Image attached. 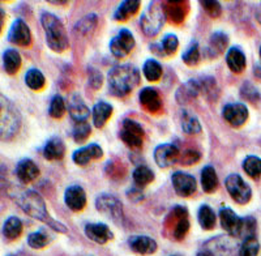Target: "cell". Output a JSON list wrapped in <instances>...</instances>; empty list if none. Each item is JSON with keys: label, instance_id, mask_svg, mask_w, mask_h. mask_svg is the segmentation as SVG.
Instances as JSON below:
<instances>
[{"label": "cell", "instance_id": "obj_1", "mask_svg": "<svg viewBox=\"0 0 261 256\" xmlns=\"http://www.w3.org/2000/svg\"><path fill=\"white\" fill-rule=\"evenodd\" d=\"M141 76L132 64H120L110 69L107 76L109 93L118 98H124L139 87Z\"/></svg>", "mask_w": 261, "mask_h": 256}, {"label": "cell", "instance_id": "obj_2", "mask_svg": "<svg viewBox=\"0 0 261 256\" xmlns=\"http://www.w3.org/2000/svg\"><path fill=\"white\" fill-rule=\"evenodd\" d=\"M18 207L27 213L30 217L36 218V220L41 221V222L46 223L47 226L54 229L55 232L59 233H67V227L63 225L59 221L54 220L50 215H48L47 208H46L45 200L42 199L41 195L36 191H25L24 194L16 199Z\"/></svg>", "mask_w": 261, "mask_h": 256}, {"label": "cell", "instance_id": "obj_3", "mask_svg": "<svg viewBox=\"0 0 261 256\" xmlns=\"http://www.w3.org/2000/svg\"><path fill=\"white\" fill-rule=\"evenodd\" d=\"M41 24L46 37V43L54 53H64L69 47V39L62 21L50 12H42Z\"/></svg>", "mask_w": 261, "mask_h": 256}, {"label": "cell", "instance_id": "obj_4", "mask_svg": "<svg viewBox=\"0 0 261 256\" xmlns=\"http://www.w3.org/2000/svg\"><path fill=\"white\" fill-rule=\"evenodd\" d=\"M0 131H2V140L9 141L12 140L16 134L21 127V115L18 113L17 108L12 102L2 95V102H0Z\"/></svg>", "mask_w": 261, "mask_h": 256}, {"label": "cell", "instance_id": "obj_5", "mask_svg": "<svg viewBox=\"0 0 261 256\" xmlns=\"http://www.w3.org/2000/svg\"><path fill=\"white\" fill-rule=\"evenodd\" d=\"M165 20H166V16L163 12L162 4L151 2L140 17V27L145 36L155 37L162 29Z\"/></svg>", "mask_w": 261, "mask_h": 256}, {"label": "cell", "instance_id": "obj_6", "mask_svg": "<svg viewBox=\"0 0 261 256\" xmlns=\"http://www.w3.org/2000/svg\"><path fill=\"white\" fill-rule=\"evenodd\" d=\"M144 131L143 125L134 119H124L122 122V128L119 131V137L123 143L132 150H140L144 145Z\"/></svg>", "mask_w": 261, "mask_h": 256}, {"label": "cell", "instance_id": "obj_7", "mask_svg": "<svg viewBox=\"0 0 261 256\" xmlns=\"http://www.w3.org/2000/svg\"><path fill=\"white\" fill-rule=\"evenodd\" d=\"M95 209L114 222H122L124 218L122 201L111 194H101L95 199Z\"/></svg>", "mask_w": 261, "mask_h": 256}, {"label": "cell", "instance_id": "obj_8", "mask_svg": "<svg viewBox=\"0 0 261 256\" xmlns=\"http://www.w3.org/2000/svg\"><path fill=\"white\" fill-rule=\"evenodd\" d=\"M225 187L230 197L241 206L249 202V200L252 197V190L244 182L243 178L239 174H230L225 179Z\"/></svg>", "mask_w": 261, "mask_h": 256}, {"label": "cell", "instance_id": "obj_9", "mask_svg": "<svg viewBox=\"0 0 261 256\" xmlns=\"http://www.w3.org/2000/svg\"><path fill=\"white\" fill-rule=\"evenodd\" d=\"M134 34L130 33L128 29H120L115 37L110 41V51L111 54L118 59L128 57L135 48Z\"/></svg>", "mask_w": 261, "mask_h": 256}, {"label": "cell", "instance_id": "obj_10", "mask_svg": "<svg viewBox=\"0 0 261 256\" xmlns=\"http://www.w3.org/2000/svg\"><path fill=\"white\" fill-rule=\"evenodd\" d=\"M32 32L25 21L17 18L12 22L8 32V41L18 47H30L32 46Z\"/></svg>", "mask_w": 261, "mask_h": 256}, {"label": "cell", "instance_id": "obj_11", "mask_svg": "<svg viewBox=\"0 0 261 256\" xmlns=\"http://www.w3.org/2000/svg\"><path fill=\"white\" fill-rule=\"evenodd\" d=\"M220 221L221 226L223 227L227 234L237 238H242V232H243V218L235 213L230 208H221L220 209Z\"/></svg>", "mask_w": 261, "mask_h": 256}, {"label": "cell", "instance_id": "obj_12", "mask_svg": "<svg viewBox=\"0 0 261 256\" xmlns=\"http://www.w3.org/2000/svg\"><path fill=\"white\" fill-rule=\"evenodd\" d=\"M180 150L175 144H161L154 149V161L161 169H167L179 161Z\"/></svg>", "mask_w": 261, "mask_h": 256}, {"label": "cell", "instance_id": "obj_13", "mask_svg": "<svg viewBox=\"0 0 261 256\" xmlns=\"http://www.w3.org/2000/svg\"><path fill=\"white\" fill-rule=\"evenodd\" d=\"M222 118L231 127L239 128L248 119V109L246 105L241 102L228 104L222 109Z\"/></svg>", "mask_w": 261, "mask_h": 256}, {"label": "cell", "instance_id": "obj_14", "mask_svg": "<svg viewBox=\"0 0 261 256\" xmlns=\"http://www.w3.org/2000/svg\"><path fill=\"white\" fill-rule=\"evenodd\" d=\"M171 183L176 195H179L180 197L192 196L197 190L195 176L187 173H181V171H176L172 174Z\"/></svg>", "mask_w": 261, "mask_h": 256}, {"label": "cell", "instance_id": "obj_15", "mask_svg": "<svg viewBox=\"0 0 261 256\" xmlns=\"http://www.w3.org/2000/svg\"><path fill=\"white\" fill-rule=\"evenodd\" d=\"M139 101L144 110L148 111L149 114L160 113L163 108L162 97L155 88H143L139 93Z\"/></svg>", "mask_w": 261, "mask_h": 256}, {"label": "cell", "instance_id": "obj_16", "mask_svg": "<svg viewBox=\"0 0 261 256\" xmlns=\"http://www.w3.org/2000/svg\"><path fill=\"white\" fill-rule=\"evenodd\" d=\"M162 8L165 16L171 24L180 25L186 20L190 7L187 2H163Z\"/></svg>", "mask_w": 261, "mask_h": 256}, {"label": "cell", "instance_id": "obj_17", "mask_svg": "<svg viewBox=\"0 0 261 256\" xmlns=\"http://www.w3.org/2000/svg\"><path fill=\"white\" fill-rule=\"evenodd\" d=\"M64 202L72 212H81L86 207V194L81 186H69L64 192Z\"/></svg>", "mask_w": 261, "mask_h": 256}, {"label": "cell", "instance_id": "obj_18", "mask_svg": "<svg viewBox=\"0 0 261 256\" xmlns=\"http://www.w3.org/2000/svg\"><path fill=\"white\" fill-rule=\"evenodd\" d=\"M103 156V150L98 144H89L83 148L74 150L72 160L79 166H88L93 160H99Z\"/></svg>", "mask_w": 261, "mask_h": 256}, {"label": "cell", "instance_id": "obj_19", "mask_svg": "<svg viewBox=\"0 0 261 256\" xmlns=\"http://www.w3.org/2000/svg\"><path fill=\"white\" fill-rule=\"evenodd\" d=\"M15 173L22 185H29L39 176V167L30 158H24L16 165Z\"/></svg>", "mask_w": 261, "mask_h": 256}, {"label": "cell", "instance_id": "obj_20", "mask_svg": "<svg viewBox=\"0 0 261 256\" xmlns=\"http://www.w3.org/2000/svg\"><path fill=\"white\" fill-rule=\"evenodd\" d=\"M84 232L90 241L98 244H105L114 238V233L109 229L106 223H88L85 225Z\"/></svg>", "mask_w": 261, "mask_h": 256}, {"label": "cell", "instance_id": "obj_21", "mask_svg": "<svg viewBox=\"0 0 261 256\" xmlns=\"http://www.w3.org/2000/svg\"><path fill=\"white\" fill-rule=\"evenodd\" d=\"M227 34H225L223 32H216L209 38L208 46H206V50H205V55L209 59H217V58H220L221 55L225 54V50L227 48Z\"/></svg>", "mask_w": 261, "mask_h": 256}, {"label": "cell", "instance_id": "obj_22", "mask_svg": "<svg viewBox=\"0 0 261 256\" xmlns=\"http://www.w3.org/2000/svg\"><path fill=\"white\" fill-rule=\"evenodd\" d=\"M200 94H201V88H200L199 80L191 79L179 87L175 93V99L179 105H187L197 98Z\"/></svg>", "mask_w": 261, "mask_h": 256}, {"label": "cell", "instance_id": "obj_23", "mask_svg": "<svg viewBox=\"0 0 261 256\" xmlns=\"http://www.w3.org/2000/svg\"><path fill=\"white\" fill-rule=\"evenodd\" d=\"M128 246L134 252L139 255H151L158 248L157 242L150 237L146 236H134L128 239Z\"/></svg>", "mask_w": 261, "mask_h": 256}, {"label": "cell", "instance_id": "obj_24", "mask_svg": "<svg viewBox=\"0 0 261 256\" xmlns=\"http://www.w3.org/2000/svg\"><path fill=\"white\" fill-rule=\"evenodd\" d=\"M226 63L232 73H242L247 66L246 54L239 46H234V47L228 48L226 53Z\"/></svg>", "mask_w": 261, "mask_h": 256}, {"label": "cell", "instance_id": "obj_25", "mask_svg": "<svg viewBox=\"0 0 261 256\" xmlns=\"http://www.w3.org/2000/svg\"><path fill=\"white\" fill-rule=\"evenodd\" d=\"M42 153H43V157L47 161H60L65 155L64 141L58 136L51 137L43 146V152Z\"/></svg>", "mask_w": 261, "mask_h": 256}, {"label": "cell", "instance_id": "obj_26", "mask_svg": "<svg viewBox=\"0 0 261 256\" xmlns=\"http://www.w3.org/2000/svg\"><path fill=\"white\" fill-rule=\"evenodd\" d=\"M140 7H141V3L139 0H124L115 9L113 18L118 22H125V21L137 15V12L140 11Z\"/></svg>", "mask_w": 261, "mask_h": 256}, {"label": "cell", "instance_id": "obj_27", "mask_svg": "<svg viewBox=\"0 0 261 256\" xmlns=\"http://www.w3.org/2000/svg\"><path fill=\"white\" fill-rule=\"evenodd\" d=\"M114 113L113 105L109 102L99 101L93 106L92 109V116H93V124L95 128H102L107 123V120L110 119L111 115Z\"/></svg>", "mask_w": 261, "mask_h": 256}, {"label": "cell", "instance_id": "obj_28", "mask_svg": "<svg viewBox=\"0 0 261 256\" xmlns=\"http://www.w3.org/2000/svg\"><path fill=\"white\" fill-rule=\"evenodd\" d=\"M68 113L74 122L88 120V118H89L90 115L89 108L86 106L85 102L83 101V98H81L79 94H74L73 97H72L71 102H69Z\"/></svg>", "mask_w": 261, "mask_h": 256}, {"label": "cell", "instance_id": "obj_29", "mask_svg": "<svg viewBox=\"0 0 261 256\" xmlns=\"http://www.w3.org/2000/svg\"><path fill=\"white\" fill-rule=\"evenodd\" d=\"M22 64L21 55L16 48H8L3 53V68L7 74L13 76L17 73Z\"/></svg>", "mask_w": 261, "mask_h": 256}, {"label": "cell", "instance_id": "obj_30", "mask_svg": "<svg viewBox=\"0 0 261 256\" xmlns=\"http://www.w3.org/2000/svg\"><path fill=\"white\" fill-rule=\"evenodd\" d=\"M218 176H217L216 169L212 165H206L201 170V187L206 194H213L218 188Z\"/></svg>", "mask_w": 261, "mask_h": 256}, {"label": "cell", "instance_id": "obj_31", "mask_svg": "<svg viewBox=\"0 0 261 256\" xmlns=\"http://www.w3.org/2000/svg\"><path fill=\"white\" fill-rule=\"evenodd\" d=\"M180 124L184 134L187 135H197L201 132V124H200L199 118L195 114L190 113L188 110H183L180 114Z\"/></svg>", "mask_w": 261, "mask_h": 256}, {"label": "cell", "instance_id": "obj_32", "mask_svg": "<svg viewBox=\"0 0 261 256\" xmlns=\"http://www.w3.org/2000/svg\"><path fill=\"white\" fill-rule=\"evenodd\" d=\"M199 83L200 88H201V94L209 102H216L220 97V88H218L216 79L212 76H204L202 79H200Z\"/></svg>", "mask_w": 261, "mask_h": 256}, {"label": "cell", "instance_id": "obj_33", "mask_svg": "<svg viewBox=\"0 0 261 256\" xmlns=\"http://www.w3.org/2000/svg\"><path fill=\"white\" fill-rule=\"evenodd\" d=\"M22 229H24V226H22L20 218L16 217V216H11V217L7 218L3 225L4 238L8 239V241H16L22 234Z\"/></svg>", "mask_w": 261, "mask_h": 256}, {"label": "cell", "instance_id": "obj_34", "mask_svg": "<svg viewBox=\"0 0 261 256\" xmlns=\"http://www.w3.org/2000/svg\"><path fill=\"white\" fill-rule=\"evenodd\" d=\"M98 24V17L95 13H89V15L84 16L77 24L74 25V33H79L84 37L92 36L93 32L95 30Z\"/></svg>", "mask_w": 261, "mask_h": 256}, {"label": "cell", "instance_id": "obj_35", "mask_svg": "<svg viewBox=\"0 0 261 256\" xmlns=\"http://www.w3.org/2000/svg\"><path fill=\"white\" fill-rule=\"evenodd\" d=\"M197 220L202 230H213L216 226L217 216L208 204H202L197 212Z\"/></svg>", "mask_w": 261, "mask_h": 256}, {"label": "cell", "instance_id": "obj_36", "mask_svg": "<svg viewBox=\"0 0 261 256\" xmlns=\"http://www.w3.org/2000/svg\"><path fill=\"white\" fill-rule=\"evenodd\" d=\"M132 179H134V183L136 187L144 188L154 181V173L149 167L144 166V165H140V166H137L134 170Z\"/></svg>", "mask_w": 261, "mask_h": 256}, {"label": "cell", "instance_id": "obj_37", "mask_svg": "<svg viewBox=\"0 0 261 256\" xmlns=\"http://www.w3.org/2000/svg\"><path fill=\"white\" fill-rule=\"evenodd\" d=\"M25 84L32 90L39 92L46 87V78L45 74L42 73L39 69L37 68H30L29 71L25 74Z\"/></svg>", "mask_w": 261, "mask_h": 256}, {"label": "cell", "instance_id": "obj_38", "mask_svg": "<svg viewBox=\"0 0 261 256\" xmlns=\"http://www.w3.org/2000/svg\"><path fill=\"white\" fill-rule=\"evenodd\" d=\"M143 73L148 81H150V83H157L162 78L163 68L155 59H148L144 63Z\"/></svg>", "mask_w": 261, "mask_h": 256}, {"label": "cell", "instance_id": "obj_39", "mask_svg": "<svg viewBox=\"0 0 261 256\" xmlns=\"http://www.w3.org/2000/svg\"><path fill=\"white\" fill-rule=\"evenodd\" d=\"M92 135V127H90L88 120H83V122H74L73 131H72V137H73L74 143L83 144L85 143Z\"/></svg>", "mask_w": 261, "mask_h": 256}, {"label": "cell", "instance_id": "obj_40", "mask_svg": "<svg viewBox=\"0 0 261 256\" xmlns=\"http://www.w3.org/2000/svg\"><path fill=\"white\" fill-rule=\"evenodd\" d=\"M181 59L183 62L187 64L188 67H196L201 60V53H200V46L196 41H192L190 43V46L187 47V50L184 51L183 55H181Z\"/></svg>", "mask_w": 261, "mask_h": 256}, {"label": "cell", "instance_id": "obj_41", "mask_svg": "<svg viewBox=\"0 0 261 256\" xmlns=\"http://www.w3.org/2000/svg\"><path fill=\"white\" fill-rule=\"evenodd\" d=\"M243 170L252 179L261 176V158L257 156H248L243 161Z\"/></svg>", "mask_w": 261, "mask_h": 256}, {"label": "cell", "instance_id": "obj_42", "mask_svg": "<svg viewBox=\"0 0 261 256\" xmlns=\"http://www.w3.org/2000/svg\"><path fill=\"white\" fill-rule=\"evenodd\" d=\"M65 111H67V106H65V101L62 95L55 94L51 98L50 106H48V114L54 119H62L64 116Z\"/></svg>", "mask_w": 261, "mask_h": 256}, {"label": "cell", "instance_id": "obj_43", "mask_svg": "<svg viewBox=\"0 0 261 256\" xmlns=\"http://www.w3.org/2000/svg\"><path fill=\"white\" fill-rule=\"evenodd\" d=\"M48 243H50V236L45 230L34 232L28 237V244L34 250H41V248L46 247Z\"/></svg>", "mask_w": 261, "mask_h": 256}, {"label": "cell", "instance_id": "obj_44", "mask_svg": "<svg viewBox=\"0 0 261 256\" xmlns=\"http://www.w3.org/2000/svg\"><path fill=\"white\" fill-rule=\"evenodd\" d=\"M258 251H260V243L256 236L248 237L243 239V243L239 250V256H257Z\"/></svg>", "mask_w": 261, "mask_h": 256}, {"label": "cell", "instance_id": "obj_45", "mask_svg": "<svg viewBox=\"0 0 261 256\" xmlns=\"http://www.w3.org/2000/svg\"><path fill=\"white\" fill-rule=\"evenodd\" d=\"M160 45L161 47H162L165 58L172 57V55L175 54L176 51H178L179 39L175 34H166V36L163 37L162 42H161Z\"/></svg>", "mask_w": 261, "mask_h": 256}, {"label": "cell", "instance_id": "obj_46", "mask_svg": "<svg viewBox=\"0 0 261 256\" xmlns=\"http://www.w3.org/2000/svg\"><path fill=\"white\" fill-rule=\"evenodd\" d=\"M105 171H106L107 176L111 179H122L125 176V166L123 165V162L116 161V160H113V161H109L105 166Z\"/></svg>", "mask_w": 261, "mask_h": 256}, {"label": "cell", "instance_id": "obj_47", "mask_svg": "<svg viewBox=\"0 0 261 256\" xmlns=\"http://www.w3.org/2000/svg\"><path fill=\"white\" fill-rule=\"evenodd\" d=\"M241 97L243 99L248 102H252V104H256L261 99V95L258 93V90L253 87L251 83H244L241 88Z\"/></svg>", "mask_w": 261, "mask_h": 256}, {"label": "cell", "instance_id": "obj_48", "mask_svg": "<svg viewBox=\"0 0 261 256\" xmlns=\"http://www.w3.org/2000/svg\"><path fill=\"white\" fill-rule=\"evenodd\" d=\"M201 160V153L196 149H187L184 150L183 153H180V157H179V164L183 165V166H191V165H195Z\"/></svg>", "mask_w": 261, "mask_h": 256}, {"label": "cell", "instance_id": "obj_49", "mask_svg": "<svg viewBox=\"0 0 261 256\" xmlns=\"http://www.w3.org/2000/svg\"><path fill=\"white\" fill-rule=\"evenodd\" d=\"M200 4L212 18H218L222 15V6L217 0H201Z\"/></svg>", "mask_w": 261, "mask_h": 256}, {"label": "cell", "instance_id": "obj_50", "mask_svg": "<svg viewBox=\"0 0 261 256\" xmlns=\"http://www.w3.org/2000/svg\"><path fill=\"white\" fill-rule=\"evenodd\" d=\"M188 232H190V221H188V218H183V220H180L174 225L172 238L175 241H183Z\"/></svg>", "mask_w": 261, "mask_h": 256}, {"label": "cell", "instance_id": "obj_51", "mask_svg": "<svg viewBox=\"0 0 261 256\" xmlns=\"http://www.w3.org/2000/svg\"><path fill=\"white\" fill-rule=\"evenodd\" d=\"M88 84H89V87L92 89H99L102 87V84H103V76H102L101 72L93 68V67L88 68Z\"/></svg>", "mask_w": 261, "mask_h": 256}, {"label": "cell", "instance_id": "obj_52", "mask_svg": "<svg viewBox=\"0 0 261 256\" xmlns=\"http://www.w3.org/2000/svg\"><path fill=\"white\" fill-rule=\"evenodd\" d=\"M256 229H257V222L253 217H244L243 218V232H242V238L246 239L248 237L255 236Z\"/></svg>", "mask_w": 261, "mask_h": 256}, {"label": "cell", "instance_id": "obj_53", "mask_svg": "<svg viewBox=\"0 0 261 256\" xmlns=\"http://www.w3.org/2000/svg\"><path fill=\"white\" fill-rule=\"evenodd\" d=\"M127 196L130 201H134V202H140L144 200L143 191H141V188L139 187H134V188H130V190H128Z\"/></svg>", "mask_w": 261, "mask_h": 256}, {"label": "cell", "instance_id": "obj_54", "mask_svg": "<svg viewBox=\"0 0 261 256\" xmlns=\"http://www.w3.org/2000/svg\"><path fill=\"white\" fill-rule=\"evenodd\" d=\"M253 73H255V76L261 79V63H255V66H253Z\"/></svg>", "mask_w": 261, "mask_h": 256}, {"label": "cell", "instance_id": "obj_55", "mask_svg": "<svg viewBox=\"0 0 261 256\" xmlns=\"http://www.w3.org/2000/svg\"><path fill=\"white\" fill-rule=\"evenodd\" d=\"M48 3L50 4H54V6H68V2H60V0H58V2H55V0H48Z\"/></svg>", "mask_w": 261, "mask_h": 256}, {"label": "cell", "instance_id": "obj_56", "mask_svg": "<svg viewBox=\"0 0 261 256\" xmlns=\"http://www.w3.org/2000/svg\"><path fill=\"white\" fill-rule=\"evenodd\" d=\"M197 256H214V255L211 252V251H200V252L197 253Z\"/></svg>", "mask_w": 261, "mask_h": 256}, {"label": "cell", "instance_id": "obj_57", "mask_svg": "<svg viewBox=\"0 0 261 256\" xmlns=\"http://www.w3.org/2000/svg\"><path fill=\"white\" fill-rule=\"evenodd\" d=\"M4 28V9H2V29Z\"/></svg>", "mask_w": 261, "mask_h": 256}, {"label": "cell", "instance_id": "obj_58", "mask_svg": "<svg viewBox=\"0 0 261 256\" xmlns=\"http://www.w3.org/2000/svg\"><path fill=\"white\" fill-rule=\"evenodd\" d=\"M260 59H261V46H260Z\"/></svg>", "mask_w": 261, "mask_h": 256}, {"label": "cell", "instance_id": "obj_59", "mask_svg": "<svg viewBox=\"0 0 261 256\" xmlns=\"http://www.w3.org/2000/svg\"><path fill=\"white\" fill-rule=\"evenodd\" d=\"M171 256H179V255H171Z\"/></svg>", "mask_w": 261, "mask_h": 256}, {"label": "cell", "instance_id": "obj_60", "mask_svg": "<svg viewBox=\"0 0 261 256\" xmlns=\"http://www.w3.org/2000/svg\"><path fill=\"white\" fill-rule=\"evenodd\" d=\"M8 256H15V255H8Z\"/></svg>", "mask_w": 261, "mask_h": 256}]
</instances>
